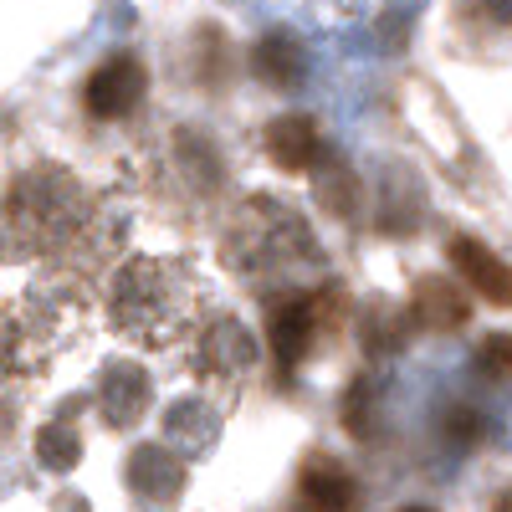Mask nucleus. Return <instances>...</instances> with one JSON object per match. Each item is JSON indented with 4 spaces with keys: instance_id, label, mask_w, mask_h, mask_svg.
<instances>
[{
    "instance_id": "obj_1",
    "label": "nucleus",
    "mask_w": 512,
    "mask_h": 512,
    "mask_svg": "<svg viewBox=\"0 0 512 512\" xmlns=\"http://www.w3.org/2000/svg\"><path fill=\"white\" fill-rule=\"evenodd\" d=\"M123 246V205L62 159H36L0 190V262H41L82 287Z\"/></svg>"
},
{
    "instance_id": "obj_2",
    "label": "nucleus",
    "mask_w": 512,
    "mask_h": 512,
    "mask_svg": "<svg viewBox=\"0 0 512 512\" xmlns=\"http://www.w3.org/2000/svg\"><path fill=\"white\" fill-rule=\"evenodd\" d=\"M103 318L134 349H190V338L210 318L205 282L190 256H123L103 282Z\"/></svg>"
},
{
    "instance_id": "obj_3",
    "label": "nucleus",
    "mask_w": 512,
    "mask_h": 512,
    "mask_svg": "<svg viewBox=\"0 0 512 512\" xmlns=\"http://www.w3.org/2000/svg\"><path fill=\"white\" fill-rule=\"evenodd\" d=\"M226 262L236 277L267 287L272 303H282V297H297L292 277L303 282V272H313L323 256H318V236L287 200L251 195L226 226Z\"/></svg>"
},
{
    "instance_id": "obj_4",
    "label": "nucleus",
    "mask_w": 512,
    "mask_h": 512,
    "mask_svg": "<svg viewBox=\"0 0 512 512\" xmlns=\"http://www.w3.org/2000/svg\"><path fill=\"white\" fill-rule=\"evenodd\" d=\"M88 303L72 282H31L0 297V384L41 379L82 333Z\"/></svg>"
},
{
    "instance_id": "obj_5",
    "label": "nucleus",
    "mask_w": 512,
    "mask_h": 512,
    "mask_svg": "<svg viewBox=\"0 0 512 512\" xmlns=\"http://www.w3.org/2000/svg\"><path fill=\"white\" fill-rule=\"evenodd\" d=\"M185 364H190V374L210 390V400H231V395H241L246 384H251V374H256V333L236 318V313H210L205 323H200V333L190 338V349H185Z\"/></svg>"
},
{
    "instance_id": "obj_6",
    "label": "nucleus",
    "mask_w": 512,
    "mask_h": 512,
    "mask_svg": "<svg viewBox=\"0 0 512 512\" xmlns=\"http://www.w3.org/2000/svg\"><path fill=\"white\" fill-rule=\"evenodd\" d=\"M333 318H344V292H338L333 282L272 303V313H267V344H272L277 369H297V364H303L313 354V344H318V333L333 328Z\"/></svg>"
},
{
    "instance_id": "obj_7",
    "label": "nucleus",
    "mask_w": 512,
    "mask_h": 512,
    "mask_svg": "<svg viewBox=\"0 0 512 512\" xmlns=\"http://www.w3.org/2000/svg\"><path fill=\"white\" fill-rule=\"evenodd\" d=\"M144 93H149L144 62L134 52H113L88 72V82H82V108H88L98 123H118L144 103Z\"/></svg>"
},
{
    "instance_id": "obj_8",
    "label": "nucleus",
    "mask_w": 512,
    "mask_h": 512,
    "mask_svg": "<svg viewBox=\"0 0 512 512\" xmlns=\"http://www.w3.org/2000/svg\"><path fill=\"white\" fill-rule=\"evenodd\" d=\"M446 256H451V272L461 277V287H472L482 303H492V308H512V267L502 262L487 241L451 236L446 241Z\"/></svg>"
},
{
    "instance_id": "obj_9",
    "label": "nucleus",
    "mask_w": 512,
    "mask_h": 512,
    "mask_svg": "<svg viewBox=\"0 0 512 512\" xmlns=\"http://www.w3.org/2000/svg\"><path fill=\"white\" fill-rule=\"evenodd\" d=\"M149 405H154V384H149V374L139 364H128V359L103 364V374H98V410H103V420L113 425V431L139 425Z\"/></svg>"
},
{
    "instance_id": "obj_10",
    "label": "nucleus",
    "mask_w": 512,
    "mask_h": 512,
    "mask_svg": "<svg viewBox=\"0 0 512 512\" xmlns=\"http://www.w3.org/2000/svg\"><path fill=\"white\" fill-rule=\"evenodd\" d=\"M128 492H134L149 512H169L185 492V461L164 446H139L128 456Z\"/></svg>"
},
{
    "instance_id": "obj_11",
    "label": "nucleus",
    "mask_w": 512,
    "mask_h": 512,
    "mask_svg": "<svg viewBox=\"0 0 512 512\" xmlns=\"http://www.w3.org/2000/svg\"><path fill=\"white\" fill-rule=\"evenodd\" d=\"M262 149L282 175H313L318 159H323V134L308 113H282V118L267 123Z\"/></svg>"
},
{
    "instance_id": "obj_12",
    "label": "nucleus",
    "mask_w": 512,
    "mask_h": 512,
    "mask_svg": "<svg viewBox=\"0 0 512 512\" xmlns=\"http://www.w3.org/2000/svg\"><path fill=\"white\" fill-rule=\"evenodd\" d=\"M164 436L175 441L180 461H195L205 451H216V441H221V405L216 400H175L164 410Z\"/></svg>"
},
{
    "instance_id": "obj_13",
    "label": "nucleus",
    "mask_w": 512,
    "mask_h": 512,
    "mask_svg": "<svg viewBox=\"0 0 512 512\" xmlns=\"http://www.w3.org/2000/svg\"><path fill=\"white\" fill-rule=\"evenodd\" d=\"M410 323L425 328V333H456L472 323V303L466 292L446 277H420L415 292H410Z\"/></svg>"
},
{
    "instance_id": "obj_14",
    "label": "nucleus",
    "mask_w": 512,
    "mask_h": 512,
    "mask_svg": "<svg viewBox=\"0 0 512 512\" xmlns=\"http://www.w3.org/2000/svg\"><path fill=\"white\" fill-rule=\"evenodd\" d=\"M297 487H303L308 512H359V482L349 477V466L338 456H313Z\"/></svg>"
},
{
    "instance_id": "obj_15",
    "label": "nucleus",
    "mask_w": 512,
    "mask_h": 512,
    "mask_svg": "<svg viewBox=\"0 0 512 512\" xmlns=\"http://www.w3.org/2000/svg\"><path fill=\"white\" fill-rule=\"evenodd\" d=\"M256 72H262L272 88H292L297 77H303L308 67V52H303V36H292V31H272L256 41V52H251Z\"/></svg>"
},
{
    "instance_id": "obj_16",
    "label": "nucleus",
    "mask_w": 512,
    "mask_h": 512,
    "mask_svg": "<svg viewBox=\"0 0 512 512\" xmlns=\"http://www.w3.org/2000/svg\"><path fill=\"white\" fill-rule=\"evenodd\" d=\"M36 461L47 466V472H72V466L82 461V436H77V425L62 415L52 425H41V436H36Z\"/></svg>"
},
{
    "instance_id": "obj_17",
    "label": "nucleus",
    "mask_w": 512,
    "mask_h": 512,
    "mask_svg": "<svg viewBox=\"0 0 512 512\" xmlns=\"http://www.w3.org/2000/svg\"><path fill=\"white\" fill-rule=\"evenodd\" d=\"M405 328H415L395 303H369L364 313V349L369 354H395L405 344Z\"/></svg>"
},
{
    "instance_id": "obj_18",
    "label": "nucleus",
    "mask_w": 512,
    "mask_h": 512,
    "mask_svg": "<svg viewBox=\"0 0 512 512\" xmlns=\"http://www.w3.org/2000/svg\"><path fill=\"white\" fill-rule=\"evenodd\" d=\"M477 369H487L492 379H512V333H492V338H482Z\"/></svg>"
},
{
    "instance_id": "obj_19",
    "label": "nucleus",
    "mask_w": 512,
    "mask_h": 512,
    "mask_svg": "<svg viewBox=\"0 0 512 512\" xmlns=\"http://www.w3.org/2000/svg\"><path fill=\"white\" fill-rule=\"evenodd\" d=\"M364 410H369V379H354V384H349V400H344V425H349L354 436H369Z\"/></svg>"
},
{
    "instance_id": "obj_20",
    "label": "nucleus",
    "mask_w": 512,
    "mask_h": 512,
    "mask_svg": "<svg viewBox=\"0 0 512 512\" xmlns=\"http://www.w3.org/2000/svg\"><path fill=\"white\" fill-rule=\"evenodd\" d=\"M492 512H512V487H502V492L492 497Z\"/></svg>"
},
{
    "instance_id": "obj_21",
    "label": "nucleus",
    "mask_w": 512,
    "mask_h": 512,
    "mask_svg": "<svg viewBox=\"0 0 512 512\" xmlns=\"http://www.w3.org/2000/svg\"><path fill=\"white\" fill-rule=\"evenodd\" d=\"M400 512H431V507H400Z\"/></svg>"
}]
</instances>
